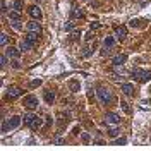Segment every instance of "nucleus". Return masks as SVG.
Returning a JSON list of instances; mask_svg holds the SVG:
<instances>
[{
    "mask_svg": "<svg viewBox=\"0 0 151 151\" xmlns=\"http://www.w3.org/2000/svg\"><path fill=\"white\" fill-rule=\"evenodd\" d=\"M19 124H21V117L12 115L10 119H5V120L2 122V132H4V134H7V132H10L12 129H17Z\"/></svg>",
    "mask_w": 151,
    "mask_h": 151,
    "instance_id": "1",
    "label": "nucleus"
},
{
    "mask_svg": "<svg viewBox=\"0 0 151 151\" xmlns=\"http://www.w3.org/2000/svg\"><path fill=\"white\" fill-rule=\"evenodd\" d=\"M10 26H12L14 29H17V31L22 29V26H21V22H19V21H12V22H10Z\"/></svg>",
    "mask_w": 151,
    "mask_h": 151,
    "instance_id": "29",
    "label": "nucleus"
},
{
    "mask_svg": "<svg viewBox=\"0 0 151 151\" xmlns=\"http://www.w3.org/2000/svg\"><path fill=\"white\" fill-rule=\"evenodd\" d=\"M5 53H7L9 58H19L21 57V50H17V48H14V47H9L5 50Z\"/></svg>",
    "mask_w": 151,
    "mask_h": 151,
    "instance_id": "12",
    "label": "nucleus"
},
{
    "mask_svg": "<svg viewBox=\"0 0 151 151\" xmlns=\"http://www.w3.org/2000/svg\"><path fill=\"white\" fill-rule=\"evenodd\" d=\"M12 9L17 10V12H21V10L24 9V4H22V0H14V2H12Z\"/></svg>",
    "mask_w": 151,
    "mask_h": 151,
    "instance_id": "21",
    "label": "nucleus"
},
{
    "mask_svg": "<svg viewBox=\"0 0 151 151\" xmlns=\"http://www.w3.org/2000/svg\"><path fill=\"white\" fill-rule=\"evenodd\" d=\"M43 98H45V101H47L48 105H53V101H55V93L50 91V89H47V91L43 93Z\"/></svg>",
    "mask_w": 151,
    "mask_h": 151,
    "instance_id": "13",
    "label": "nucleus"
},
{
    "mask_svg": "<svg viewBox=\"0 0 151 151\" xmlns=\"http://www.w3.org/2000/svg\"><path fill=\"white\" fill-rule=\"evenodd\" d=\"M72 40H79V33H77V31L72 33Z\"/></svg>",
    "mask_w": 151,
    "mask_h": 151,
    "instance_id": "38",
    "label": "nucleus"
},
{
    "mask_svg": "<svg viewBox=\"0 0 151 151\" xmlns=\"http://www.w3.org/2000/svg\"><path fill=\"white\" fill-rule=\"evenodd\" d=\"M81 139H83L84 144H89V141H91V137H89V134H88V132H83V134H81Z\"/></svg>",
    "mask_w": 151,
    "mask_h": 151,
    "instance_id": "28",
    "label": "nucleus"
},
{
    "mask_svg": "<svg viewBox=\"0 0 151 151\" xmlns=\"http://www.w3.org/2000/svg\"><path fill=\"white\" fill-rule=\"evenodd\" d=\"M91 29H100V24H98V22H93V24H91Z\"/></svg>",
    "mask_w": 151,
    "mask_h": 151,
    "instance_id": "37",
    "label": "nucleus"
},
{
    "mask_svg": "<svg viewBox=\"0 0 151 151\" xmlns=\"http://www.w3.org/2000/svg\"><path fill=\"white\" fill-rule=\"evenodd\" d=\"M53 144H55V146H62V144H65V139H62V137H55V139H53Z\"/></svg>",
    "mask_w": 151,
    "mask_h": 151,
    "instance_id": "30",
    "label": "nucleus"
},
{
    "mask_svg": "<svg viewBox=\"0 0 151 151\" xmlns=\"http://www.w3.org/2000/svg\"><path fill=\"white\" fill-rule=\"evenodd\" d=\"M28 14L33 19H41V16H43V14H41V9H40L38 5H31V7L28 9Z\"/></svg>",
    "mask_w": 151,
    "mask_h": 151,
    "instance_id": "8",
    "label": "nucleus"
},
{
    "mask_svg": "<svg viewBox=\"0 0 151 151\" xmlns=\"http://www.w3.org/2000/svg\"><path fill=\"white\" fill-rule=\"evenodd\" d=\"M38 36H40V35H38V33H33V31H28V33H26V40H29L31 43H36Z\"/></svg>",
    "mask_w": 151,
    "mask_h": 151,
    "instance_id": "20",
    "label": "nucleus"
},
{
    "mask_svg": "<svg viewBox=\"0 0 151 151\" xmlns=\"http://www.w3.org/2000/svg\"><path fill=\"white\" fill-rule=\"evenodd\" d=\"M150 91H151V86H150Z\"/></svg>",
    "mask_w": 151,
    "mask_h": 151,
    "instance_id": "40",
    "label": "nucleus"
},
{
    "mask_svg": "<svg viewBox=\"0 0 151 151\" xmlns=\"http://www.w3.org/2000/svg\"><path fill=\"white\" fill-rule=\"evenodd\" d=\"M22 105H24L28 110H36V108H38V100H36V96H33V94H28V96H24V100H22Z\"/></svg>",
    "mask_w": 151,
    "mask_h": 151,
    "instance_id": "4",
    "label": "nucleus"
},
{
    "mask_svg": "<svg viewBox=\"0 0 151 151\" xmlns=\"http://www.w3.org/2000/svg\"><path fill=\"white\" fill-rule=\"evenodd\" d=\"M0 62H2V67H5V65H7V57H5V55H2Z\"/></svg>",
    "mask_w": 151,
    "mask_h": 151,
    "instance_id": "34",
    "label": "nucleus"
},
{
    "mask_svg": "<svg viewBox=\"0 0 151 151\" xmlns=\"http://www.w3.org/2000/svg\"><path fill=\"white\" fill-rule=\"evenodd\" d=\"M125 60H127V55L119 53V55H115L112 58V64H113V65H124V64H125Z\"/></svg>",
    "mask_w": 151,
    "mask_h": 151,
    "instance_id": "10",
    "label": "nucleus"
},
{
    "mask_svg": "<svg viewBox=\"0 0 151 151\" xmlns=\"http://www.w3.org/2000/svg\"><path fill=\"white\" fill-rule=\"evenodd\" d=\"M74 26H76V22H74V19H72V21H69V22L65 24V31H70Z\"/></svg>",
    "mask_w": 151,
    "mask_h": 151,
    "instance_id": "31",
    "label": "nucleus"
},
{
    "mask_svg": "<svg viewBox=\"0 0 151 151\" xmlns=\"http://www.w3.org/2000/svg\"><path fill=\"white\" fill-rule=\"evenodd\" d=\"M119 106H120V108H122V110L127 113V115H131V113H132L131 106H129V103H127V101H120V105H119Z\"/></svg>",
    "mask_w": 151,
    "mask_h": 151,
    "instance_id": "24",
    "label": "nucleus"
},
{
    "mask_svg": "<svg viewBox=\"0 0 151 151\" xmlns=\"http://www.w3.org/2000/svg\"><path fill=\"white\" fill-rule=\"evenodd\" d=\"M69 88H70L72 93H77V91H81V83L76 81V79H72V81H69Z\"/></svg>",
    "mask_w": 151,
    "mask_h": 151,
    "instance_id": "15",
    "label": "nucleus"
},
{
    "mask_svg": "<svg viewBox=\"0 0 151 151\" xmlns=\"http://www.w3.org/2000/svg\"><path fill=\"white\" fill-rule=\"evenodd\" d=\"M28 31H33V33H38V35H41V26H40V22L36 21H29L28 26H26Z\"/></svg>",
    "mask_w": 151,
    "mask_h": 151,
    "instance_id": "9",
    "label": "nucleus"
},
{
    "mask_svg": "<svg viewBox=\"0 0 151 151\" xmlns=\"http://www.w3.org/2000/svg\"><path fill=\"white\" fill-rule=\"evenodd\" d=\"M94 144H96V146H105V141H101V139H98V141H94Z\"/></svg>",
    "mask_w": 151,
    "mask_h": 151,
    "instance_id": "35",
    "label": "nucleus"
},
{
    "mask_svg": "<svg viewBox=\"0 0 151 151\" xmlns=\"http://www.w3.org/2000/svg\"><path fill=\"white\" fill-rule=\"evenodd\" d=\"M9 19L10 21H19V19H21V12H17V10H10L9 12Z\"/></svg>",
    "mask_w": 151,
    "mask_h": 151,
    "instance_id": "22",
    "label": "nucleus"
},
{
    "mask_svg": "<svg viewBox=\"0 0 151 151\" xmlns=\"http://www.w3.org/2000/svg\"><path fill=\"white\" fill-rule=\"evenodd\" d=\"M103 45H105V48H106V50H112L113 45H115V40H113V36H106V38H105Z\"/></svg>",
    "mask_w": 151,
    "mask_h": 151,
    "instance_id": "16",
    "label": "nucleus"
},
{
    "mask_svg": "<svg viewBox=\"0 0 151 151\" xmlns=\"http://www.w3.org/2000/svg\"><path fill=\"white\" fill-rule=\"evenodd\" d=\"M115 36L119 41H124L125 38H127V28L125 26H119V28H115Z\"/></svg>",
    "mask_w": 151,
    "mask_h": 151,
    "instance_id": "7",
    "label": "nucleus"
},
{
    "mask_svg": "<svg viewBox=\"0 0 151 151\" xmlns=\"http://www.w3.org/2000/svg\"><path fill=\"white\" fill-rule=\"evenodd\" d=\"M120 122H122V119H120V115H117V113L110 112V113L105 115V124H106V125H119Z\"/></svg>",
    "mask_w": 151,
    "mask_h": 151,
    "instance_id": "5",
    "label": "nucleus"
},
{
    "mask_svg": "<svg viewBox=\"0 0 151 151\" xmlns=\"http://www.w3.org/2000/svg\"><path fill=\"white\" fill-rule=\"evenodd\" d=\"M119 129H117V127H110V125H108V136H110V137H117V136H119Z\"/></svg>",
    "mask_w": 151,
    "mask_h": 151,
    "instance_id": "25",
    "label": "nucleus"
},
{
    "mask_svg": "<svg viewBox=\"0 0 151 151\" xmlns=\"http://www.w3.org/2000/svg\"><path fill=\"white\" fill-rule=\"evenodd\" d=\"M79 17H83V12H81L79 7H76V9L72 10V19H79Z\"/></svg>",
    "mask_w": 151,
    "mask_h": 151,
    "instance_id": "27",
    "label": "nucleus"
},
{
    "mask_svg": "<svg viewBox=\"0 0 151 151\" xmlns=\"http://www.w3.org/2000/svg\"><path fill=\"white\" fill-rule=\"evenodd\" d=\"M125 142H127V139H125V137H117V139L112 142V146H124Z\"/></svg>",
    "mask_w": 151,
    "mask_h": 151,
    "instance_id": "26",
    "label": "nucleus"
},
{
    "mask_svg": "<svg viewBox=\"0 0 151 151\" xmlns=\"http://www.w3.org/2000/svg\"><path fill=\"white\" fill-rule=\"evenodd\" d=\"M98 98H100V101L103 105H112L115 103V96L110 89H106V88H100L98 89Z\"/></svg>",
    "mask_w": 151,
    "mask_h": 151,
    "instance_id": "2",
    "label": "nucleus"
},
{
    "mask_svg": "<svg viewBox=\"0 0 151 151\" xmlns=\"http://www.w3.org/2000/svg\"><path fill=\"white\" fill-rule=\"evenodd\" d=\"M91 53H93V47H91V45H86V47L83 48V52H81L83 57H89Z\"/></svg>",
    "mask_w": 151,
    "mask_h": 151,
    "instance_id": "23",
    "label": "nucleus"
},
{
    "mask_svg": "<svg viewBox=\"0 0 151 151\" xmlns=\"http://www.w3.org/2000/svg\"><path fill=\"white\" fill-rule=\"evenodd\" d=\"M33 45H35V43H31L29 40L24 38V40H21V43H19V50H21V52H28V50L33 48Z\"/></svg>",
    "mask_w": 151,
    "mask_h": 151,
    "instance_id": "11",
    "label": "nucleus"
},
{
    "mask_svg": "<svg viewBox=\"0 0 151 151\" xmlns=\"http://www.w3.org/2000/svg\"><path fill=\"white\" fill-rule=\"evenodd\" d=\"M122 93L125 94V96H134V86L132 84H122Z\"/></svg>",
    "mask_w": 151,
    "mask_h": 151,
    "instance_id": "14",
    "label": "nucleus"
},
{
    "mask_svg": "<svg viewBox=\"0 0 151 151\" xmlns=\"http://www.w3.org/2000/svg\"><path fill=\"white\" fill-rule=\"evenodd\" d=\"M139 22H141V21H136V19H132V21H131V26H132V28H137V26H141Z\"/></svg>",
    "mask_w": 151,
    "mask_h": 151,
    "instance_id": "33",
    "label": "nucleus"
},
{
    "mask_svg": "<svg viewBox=\"0 0 151 151\" xmlns=\"http://www.w3.org/2000/svg\"><path fill=\"white\" fill-rule=\"evenodd\" d=\"M41 125H43V119H40V117H36V119H35V120H33V124H31V125H29V127H31V129H33V131H38V129H40V127H41Z\"/></svg>",
    "mask_w": 151,
    "mask_h": 151,
    "instance_id": "17",
    "label": "nucleus"
},
{
    "mask_svg": "<svg viewBox=\"0 0 151 151\" xmlns=\"http://www.w3.org/2000/svg\"><path fill=\"white\" fill-rule=\"evenodd\" d=\"M10 41V36L9 35H5V33H2L0 35V47L4 48V47H7V43Z\"/></svg>",
    "mask_w": 151,
    "mask_h": 151,
    "instance_id": "19",
    "label": "nucleus"
},
{
    "mask_svg": "<svg viewBox=\"0 0 151 151\" xmlns=\"http://www.w3.org/2000/svg\"><path fill=\"white\" fill-rule=\"evenodd\" d=\"M2 12H7V4L5 2H2Z\"/></svg>",
    "mask_w": 151,
    "mask_h": 151,
    "instance_id": "39",
    "label": "nucleus"
},
{
    "mask_svg": "<svg viewBox=\"0 0 151 151\" xmlns=\"http://www.w3.org/2000/svg\"><path fill=\"white\" fill-rule=\"evenodd\" d=\"M24 93V89H21V88H9L7 89V100H14V98H17V96H21V94Z\"/></svg>",
    "mask_w": 151,
    "mask_h": 151,
    "instance_id": "6",
    "label": "nucleus"
},
{
    "mask_svg": "<svg viewBox=\"0 0 151 151\" xmlns=\"http://www.w3.org/2000/svg\"><path fill=\"white\" fill-rule=\"evenodd\" d=\"M132 77L139 83H148L151 81V70H141V69H134L132 70Z\"/></svg>",
    "mask_w": 151,
    "mask_h": 151,
    "instance_id": "3",
    "label": "nucleus"
},
{
    "mask_svg": "<svg viewBox=\"0 0 151 151\" xmlns=\"http://www.w3.org/2000/svg\"><path fill=\"white\" fill-rule=\"evenodd\" d=\"M41 84V79H35V81H31L29 83V88H36V86Z\"/></svg>",
    "mask_w": 151,
    "mask_h": 151,
    "instance_id": "32",
    "label": "nucleus"
},
{
    "mask_svg": "<svg viewBox=\"0 0 151 151\" xmlns=\"http://www.w3.org/2000/svg\"><path fill=\"white\" fill-rule=\"evenodd\" d=\"M35 119H36V115H35V113H26V115L22 117V120H24V124H26V125H31Z\"/></svg>",
    "mask_w": 151,
    "mask_h": 151,
    "instance_id": "18",
    "label": "nucleus"
},
{
    "mask_svg": "<svg viewBox=\"0 0 151 151\" xmlns=\"http://www.w3.org/2000/svg\"><path fill=\"white\" fill-rule=\"evenodd\" d=\"M84 38H86V40H88V41H89V40H93L94 36H93V33H88V35H86Z\"/></svg>",
    "mask_w": 151,
    "mask_h": 151,
    "instance_id": "36",
    "label": "nucleus"
}]
</instances>
